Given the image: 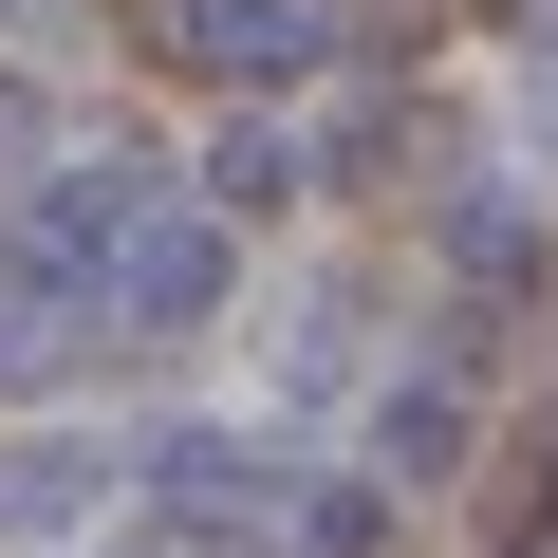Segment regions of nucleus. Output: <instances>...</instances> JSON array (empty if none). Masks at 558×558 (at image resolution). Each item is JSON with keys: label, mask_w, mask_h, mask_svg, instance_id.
Segmentation results:
<instances>
[{"label": "nucleus", "mask_w": 558, "mask_h": 558, "mask_svg": "<svg viewBox=\"0 0 558 558\" xmlns=\"http://www.w3.org/2000/svg\"><path fill=\"white\" fill-rule=\"evenodd\" d=\"M149 20H168V57L223 75V94H279V75H317V57H336L317 0H149Z\"/></svg>", "instance_id": "obj_1"}, {"label": "nucleus", "mask_w": 558, "mask_h": 558, "mask_svg": "<svg viewBox=\"0 0 558 558\" xmlns=\"http://www.w3.org/2000/svg\"><path fill=\"white\" fill-rule=\"evenodd\" d=\"M205 299H223V223H186V205L149 186V223H131V279H112V317H131V336H186Z\"/></svg>", "instance_id": "obj_2"}, {"label": "nucleus", "mask_w": 558, "mask_h": 558, "mask_svg": "<svg viewBox=\"0 0 558 558\" xmlns=\"http://www.w3.org/2000/svg\"><path fill=\"white\" fill-rule=\"evenodd\" d=\"M57 521H94V447H75V428L0 447V539H57Z\"/></svg>", "instance_id": "obj_3"}, {"label": "nucleus", "mask_w": 558, "mask_h": 558, "mask_svg": "<svg viewBox=\"0 0 558 558\" xmlns=\"http://www.w3.org/2000/svg\"><path fill=\"white\" fill-rule=\"evenodd\" d=\"M149 502H168V521H242V447H223V428L149 447Z\"/></svg>", "instance_id": "obj_4"}, {"label": "nucleus", "mask_w": 558, "mask_h": 558, "mask_svg": "<svg viewBox=\"0 0 558 558\" xmlns=\"http://www.w3.org/2000/svg\"><path fill=\"white\" fill-rule=\"evenodd\" d=\"M539 149H558V75H539Z\"/></svg>", "instance_id": "obj_5"}]
</instances>
